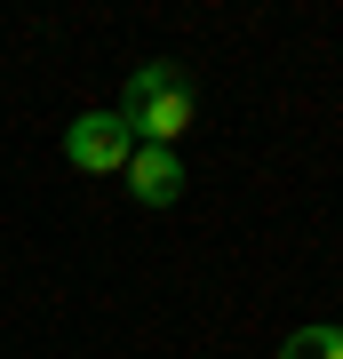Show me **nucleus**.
<instances>
[{
    "label": "nucleus",
    "mask_w": 343,
    "mask_h": 359,
    "mask_svg": "<svg viewBox=\"0 0 343 359\" xmlns=\"http://www.w3.org/2000/svg\"><path fill=\"white\" fill-rule=\"evenodd\" d=\"M280 359H343V327H295Z\"/></svg>",
    "instance_id": "obj_4"
},
{
    "label": "nucleus",
    "mask_w": 343,
    "mask_h": 359,
    "mask_svg": "<svg viewBox=\"0 0 343 359\" xmlns=\"http://www.w3.org/2000/svg\"><path fill=\"white\" fill-rule=\"evenodd\" d=\"M128 152H136V128H128L120 112H80L72 128H64V160H72L80 176H112V168H128Z\"/></svg>",
    "instance_id": "obj_2"
},
{
    "label": "nucleus",
    "mask_w": 343,
    "mask_h": 359,
    "mask_svg": "<svg viewBox=\"0 0 343 359\" xmlns=\"http://www.w3.org/2000/svg\"><path fill=\"white\" fill-rule=\"evenodd\" d=\"M128 192L144 208H176L184 200V160L160 152V144H136V152H128Z\"/></svg>",
    "instance_id": "obj_3"
},
{
    "label": "nucleus",
    "mask_w": 343,
    "mask_h": 359,
    "mask_svg": "<svg viewBox=\"0 0 343 359\" xmlns=\"http://www.w3.org/2000/svg\"><path fill=\"white\" fill-rule=\"evenodd\" d=\"M112 112L136 128V144H160V152H176V136L191 128V112H200V96H191L184 65H136L128 72V96Z\"/></svg>",
    "instance_id": "obj_1"
}]
</instances>
